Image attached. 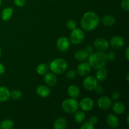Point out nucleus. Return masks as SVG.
<instances>
[{
    "label": "nucleus",
    "instance_id": "nucleus-42",
    "mask_svg": "<svg viewBox=\"0 0 129 129\" xmlns=\"http://www.w3.org/2000/svg\"><path fill=\"white\" fill-rule=\"evenodd\" d=\"M1 56V48H0V57Z\"/></svg>",
    "mask_w": 129,
    "mask_h": 129
},
{
    "label": "nucleus",
    "instance_id": "nucleus-7",
    "mask_svg": "<svg viewBox=\"0 0 129 129\" xmlns=\"http://www.w3.org/2000/svg\"><path fill=\"white\" fill-rule=\"evenodd\" d=\"M71 46V42L66 37H60L56 42V47L61 52L68 51Z\"/></svg>",
    "mask_w": 129,
    "mask_h": 129
},
{
    "label": "nucleus",
    "instance_id": "nucleus-30",
    "mask_svg": "<svg viewBox=\"0 0 129 129\" xmlns=\"http://www.w3.org/2000/svg\"><path fill=\"white\" fill-rule=\"evenodd\" d=\"M121 7L124 11H129V0H122L121 1Z\"/></svg>",
    "mask_w": 129,
    "mask_h": 129
},
{
    "label": "nucleus",
    "instance_id": "nucleus-21",
    "mask_svg": "<svg viewBox=\"0 0 129 129\" xmlns=\"http://www.w3.org/2000/svg\"><path fill=\"white\" fill-rule=\"evenodd\" d=\"M112 106V110L115 113L118 115H122L125 111V106L122 102H117Z\"/></svg>",
    "mask_w": 129,
    "mask_h": 129
},
{
    "label": "nucleus",
    "instance_id": "nucleus-2",
    "mask_svg": "<svg viewBox=\"0 0 129 129\" xmlns=\"http://www.w3.org/2000/svg\"><path fill=\"white\" fill-rule=\"evenodd\" d=\"M88 59V62L90 64L91 68L96 69L103 68L107 65L108 62L106 53L103 52H93L89 54Z\"/></svg>",
    "mask_w": 129,
    "mask_h": 129
},
{
    "label": "nucleus",
    "instance_id": "nucleus-23",
    "mask_svg": "<svg viewBox=\"0 0 129 129\" xmlns=\"http://www.w3.org/2000/svg\"><path fill=\"white\" fill-rule=\"evenodd\" d=\"M68 94L71 98H77L80 94V89L76 85H71L68 88Z\"/></svg>",
    "mask_w": 129,
    "mask_h": 129
},
{
    "label": "nucleus",
    "instance_id": "nucleus-37",
    "mask_svg": "<svg viewBox=\"0 0 129 129\" xmlns=\"http://www.w3.org/2000/svg\"><path fill=\"white\" fill-rule=\"evenodd\" d=\"M85 50L88 52L89 54H91L93 52V47H92L91 45H88L86 46L85 47Z\"/></svg>",
    "mask_w": 129,
    "mask_h": 129
},
{
    "label": "nucleus",
    "instance_id": "nucleus-43",
    "mask_svg": "<svg viewBox=\"0 0 129 129\" xmlns=\"http://www.w3.org/2000/svg\"><path fill=\"white\" fill-rule=\"evenodd\" d=\"M1 3H2V0H0V6H1Z\"/></svg>",
    "mask_w": 129,
    "mask_h": 129
},
{
    "label": "nucleus",
    "instance_id": "nucleus-39",
    "mask_svg": "<svg viewBox=\"0 0 129 129\" xmlns=\"http://www.w3.org/2000/svg\"><path fill=\"white\" fill-rule=\"evenodd\" d=\"M125 58L127 59V60H128L129 59V47H127V49H126L125 52Z\"/></svg>",
    "mask_w": 129,
    "mask_h": 129
},
{
    "label": "nucleus",
    "instance_id": "nucleus-19",
    "mask_svg": "<svg viewBox=\"0 0 129 129\" xmlns=\"http://www.w3.org/2000/svg\"><path fill=\"white\" fill-rule=\"evenodd\" d=\"M68 125V122L64 117H59L57 118L54 122L53 128L55 129H65Z\"/></svg>",
    "mask_w": 129,
    "mask_h": 129
},
{
    "label": "nucleus",
    "instance_id": "nucleus-12",
    "mask_svg": "<svg viewBox=\"0 0 129 129\" xmlns=\"http://www.w3.org/2000/svg\"><path fill=\"white\" fill-rule=\"evenodd\" d=\"M91 66L89 64V62H83L79 64L77 67V74L81 76H87L89 74V73L91 71Z\"/></svg>",
    "mask_w": 129,
    "mask_h": 129
},
{
    "label": "nucleus",
    "instance_id": "nucleus-25",
    "mask_svg": "<svg viewBox=\"0 0 129 129\" xmlns=\"http://www.w3.org/2000/svg\"><path fill=\"white\" fill-rule=\"evenodd\" d=\"M86 115L84 112L83 110H78L74 113V120L77 123H81L85 120Z\"/></svg>",
    "mask_w": 129,
    "mask_h": 129
},
{
    "label": "nucleus",
    "instance_id": "nucleus-32",
    "mask_svg": "<svg viewBox=\"0 0 129 129\" xmlns=\"http://www.w3.org/2000/svg\"><path fill=\"white\" fill-rule=\"evenodd\" d=\"M94 125L92 124L89 121L85 122L81 126V129H94Z\"/></svg>",
    "mask_w": 129,
    "mask_h": 129
},
{
    "label": "nucleus",
    "instance_id": "nucleus-20",
    "mask_svg": "<svg viewBox=\"0 0 129 129\" xmlns=\"http://www.w3.org/2000/svg\"><path fill=\"white\" fill-rule=\"evenodd\" d=\"M13 13V8L12 7H6L2 10L1 17L2 20L6 21L11 18Z\"/></svg>",
    "mask_w": 129,
    "mask_h": 129
},
{
    "label": "nucleus",
    "instance_id": "nucleus-6",
    "mask_svg": "<svg viewBox=\"0 0 129 129\" xmlns=\"http://www.w3.org/2000/svg\"><path fill=\"white\" fill-rule=\"evenodd\" d=\"M93 46L96 51L105 52L109 49L110 44L108 40L104 38H98L94 40Z\"/></svg>",
    "mask_w": 129,
    "mask_h": 129
},
{
    "label": "nucleus",
    "instance_id": "nucleus-29",
    "mask_svg": "<svg viewBox=\"0 0 129 129\" xmlns=\"http://www.w3.org/2000/svg\"><path fill=\"white\" fill-rule=\"evenodd\" d=\"M66 78L68 79H73L76 77L77 72L74 70H69L66 73Z\"/></svg>",
    "mask_w": 129,
    "mask_h": 129
},
{
    "label": "nucleus",
    "instance_id": "nucleus-27",
    "mask_svg": "<svg viewBox=\"0 0 129 129\" xmlns=\"http://www.w3.org/2000/svg\"><path fill=\"white\" fill-rule=\"evenodd\" d=\"M22 97V93L19 89H15L10 92V98L13 100H18Z\"/></svg>",
    "mask_w": 129,
    "mask_h": 129
},
{
    "label": "nucleus",
    "instance_id": "nucleus-34",
    "mask_svg": "<svg viewBox=\"0 0 129 129\" xmlns=\"http://www.w3.org/2000/svg\"><path fill=\"white\" fill-rule=\"evenodd\" d=\"M94 91H95V93L98 94H103V91H104L103 87L100 85H98V84L95 87V88L94 89Z\"/></svg>",
    "mask_w": 129,
    "mask_h": 129
},
{
    "label": "nucleus",
    "instance_id": "nucleus-35",
    "mask_svg": "<svg viewBox=\"0 0 129 129\" xmlns=\"http://www.w3.org/2000/svg\"><path fill=\"white\" fill-rule=\"evenodd\" d=\"M120 97V93L118 91H115L112 94V99L113 100H118Z\"/></svg>",
    "mask_w": 129,
    "mask_h": 129
},
{
    "label": "nucleus",
    "instance_id": "nucleus-4",
    "mask_svg": "<svg viewBox=\"0 0 129 129\" xmlns=\"http://www.w3.org/2000/svg\"><path fill=\"white\" fill-rule=\"evenodd\" d=\"M62 108L66 113L68 114H73L79 110V102L76 98H68L62 103Z\"/></svg>",
    "mask_w": 129,
    "mask_h": 129
},
{
    "label": "nucleus",
    "instance_id": "nucleus-10",
    "mask_svg": "<svg viewBox=\"0 0 129 129\" xmlns=\"http://www.w3.org/2000/svg\"><path fill=\"white\" fill-rule=\"evenodd\" d=\"M125 40L123 37L120 36H113L110 40V45L113 49L118 50L122 49L125 45Z\"/></svg>",
    "mask_w": 129,
    "mask_h": 129
},
{
    "label": "nucleus",
    "instance_id": "nucleus-33",
    "mask_svg": "<svg viewBox=\"0 0 129 129\" xmlns=\"http://www.w3.org/2000/svg\"><path fill=\"white\" fill-rule=\"evenodd\" d=\"M14 3L18 7H23L26 3V0H14Z\"/></svg>",
    "mask_w": 129,
    "mask_h": 129
},
{
    "label": "nucleus",
    "instance_id": "nucleus-16",
    "mask_svg": "<svg viewBox=\"0 0 129 129\" xmlns=\"http://www.w3.org/2000/svg\"><path fill=\"white\" fill-rule=\"evenodd\" d=\"M102 24L106 26H112L115 25L116 22L115 17L113 15H106L102 18L101 20Z\"/></svg>",
    "mask_w": 129,
    "mask_h": 129
},
{
    "label": "nucleus",
    "instance_id": "nucleus-17",
    "mask_svg": "<svg viewBox=\"0 0 129 129\" xmlns=\"http://www.w3.org/2000/svg\"><path fill=\"white\" fill-rule=\"evenodd\" d=\"M89 55V54L85 49H80L76 52L74 54V57L78 61L83 62L88 59Z\"/></svg>",
    "mask_w": 129,
    "mask_h": 129
},
{
    "label": "nucleus",
    "instance_id": "nucleus-5",
    "mask_svg": "<svg viewBox=\"0 0 129 129\" xmlns=\"http://www.w3.org/2000/svg\"><path fill=\"white\" fill-rule=\"evenodd\" d=\"M85 35L84 31L80 28H76L74 30H71V33L69 36V40L71 43L74 45L81 44L84 40Z\"/></svg>",
    "mask_w": 129,
    "mask_h": 129
},
{
    "label": "nucleus",
    "instance_id": "nucleus-8",
    "mask_svg": "<svg viewBox=\"0 0 129 129\" xmlns=\"http://www.w3.org/2000/svg\"><path fill=\"white\" fill-rule=\"evenodd\" d=\"M98 81L93 76H88L86 77L83 81V85L84 89L87 91H93L98 85Z\"/></svg>",
    "mask_w": 129,
    "mask_h": 129
},
{
    "label": "nucleus",
    "instance_id": "nucleus-1",
    "mask_svg": "<svg viewBox=\"0 0 129 129\" xmlns=\"http://www.w3.org/2000/svg\"><path fill=\"white\" fill-rule=\"evenodd\" d=\"M100 21L99 16L93 11H87L81 19L82 28L87 31H92L98 26Z\"/></svg>",
    "mask_w": 129,
    "mask_h": 129
},
{
    "label": "nucleus",
    "instance_id": "nucleus-41",
    "mask_svg": "<svg viewBox=\"0 0 129 129\" xmlns=\"http://www.w3.org/2000/svg\"><path fill=\"white\" fill-rule=\"evenodd\" d=\"M126 120H127V125H129V115H127V118H126Z\"/></svg>",
    "mask_w": 129,
    "mask_h": 129
},
{
    "label": "nucleus",
    "instance_id": "nucleus-26",
    "mask_svg": "<svg viewBox=\"0 0 129 129\" xmlns=\"http://www.w3.org/2000/svg\"><path fill=\"white\" fill-rule=\"evenodd\" d=\"M14 127V122L10 119L4 120L0 123V128L11 129Z\"/></svg>",
    "mask_w": 129,
    "mask_h": 129
},
{
    "label": "nucleus",
    "instance_id": "nucleus-3",
    "mask_svg": "<svg viewBox=\"0 0 129 129\" xmlns=\"http://www.w3.org/2000/svg\"><path fill=\"white\" fill-rule=\"evenodd\" d=\"M49 69L54 74H61L66 71L68 68V63L62 58H57L54 59L49 64Z\"/></svg>",
    "mask_w": 129,
    "mask_h": 129
},
{
    "label": "nucleus",
    "instance_id": "nucleus-9",
    "mask_svg": "<svg viewBox=\"0 0 129 129\" xmlns=\"http://www.w3.org/2000/svg\"><path fill=\"white\" fill-rule=\"evenodd\" d=\"M79 108L84 112H89L94 107V101L89 97H85L79 102Z\"/></svg>",
    "mask_w": 129,
    "mask_h": 129
},
{
    "label": "nucleus",
    "instance_id": "nucleus-11",
    "mask_svg": "<svg viewBox=\"0 0 129 129\" xmlns=\"http://www.w3.org/2000/svg\"><path fill=\"white\" fill-rule=\"evenodd\" d=\"M98 107L102 110H108L112 105V101L107 96H103L98 99L97 102Z\"/></svg>",
    "mask_w": 129,
    "mask_h": 129
},
{
    "label": "nucleus",
    "instance_id": "nucleus-40",
    "mask_svg": "<svg viewBox=\"0 0 129 129\" xmlns=\"http://www.w3.org/2000/svg\"><path fill=\"white\" fill-rule=\"evenodd\" d=\"M125 79H126V81H127V82L129 81V74H128V73H127V75H126Z\"/></svg>",
    "mask_w": 129,
    "mask_h": 129
},
{
    "label": "nucleus",
    "instance_id": "nucleus-18",
    "mask_svg": "<svg viewBox=\"0 0 129 129\" xmlns=\"http://www.w3.org/2000/svg\"><path fill=\"white\" fill-rule=\"evenodd\" d=\"M107 76H108V71L107 69L103 68H99L97 69V71L96 73L95 78L97 79V81L99 82H103L107 79Z\"/></svg>",
    "mask_w": 129,
    "mask_h": 129
},
{
    "label": "nucleus",
    "instance_id": "nucleus-24",
    "mask_svg": "<svg viewBox=\"0 0 129 129\" xmlns=\"http://www.w3.org/2000/svg\"><path fill=\"white\" fill-rule=\"evenodd\" d=\"M49 71V66L47 64L42 63L39 64L36 68V72L39 75L44 76Z\"/></svg>",
    "mask_w": 129,
    "mask_h": 129
},
{
    "label": "nucleus",
    "instance_id": "nucleus-15",
    "mask_svg": "<svg viewBox=\"0 0 129 129\" xmlns=\"http://www.w3.org/2000/svg\"><path fill=\"white\" fill-rule=\"evenodd\" d=\"M36 93L42 98H46L50 94V89L48 86L40 85L37 88Z\"/></svg>",
    "mask_w": 129,
    "mask_h": 129
},
{
    "label": "nucleus",
    "instance_id": "nucleus-36",
    "mask_svg": "<svg viewBox=\"0 0 129 129\" xmlns=\"http://www.w3.org/2000/svg\"><path fill=\"white\" fill-rule=\"evenodd\" d=\"M89 122H90L92 124H93L94 125L96 124V123H98V118L96 116H91V117H90V118H89Z\"/></svg>",
    "mask_w": 129,
    "mask_h": 129
},
{
    "label": "nucleus",
    "instance_id": "nucleus-14",
    "mask_svg": "<svg viewBox=\"0 0 129 129\" xmlns=\"http://www.w3.org/2000/svg\"><path fill=\"white\" fill-rule=\"evenodd\" d=\"M44 80L45 84L48 86H54L57 84V79L54 73H47L45 75H44Z\"/></svg>",
    "mask_w": 129,
    "mask_h": 129
},
{
    "label": "nucleus",
    "instance_id": "nucleus-28",
    "mask_svg": "<svg viewBox=\"0 0 129 129\" xmlns=\"http://www.w3.org/2000/svg\"><path fill=\"white\" fill-rule=\"evenodd\" d=\"M66 26L69 30H74V28H76L77 26L76 22L74 20H70L67 22L66 23Z\"/></svg>",
    "mask_w": 129,
    "mask_h": 129
},
{
    "label": "nucleus",
    "instance_id": "nucleus-13",
    "mask_svg": "<svg viewBox=\"0 0 129 129\" xmlns=\"http://www.w3.org/2000/svg\"><path fill=\"white\" fill-rule=\"evenodd\" d=\"M106 123L107 125L112 128H116L119 126V120L115 115L110 113L106 118Z\"/></svg>",
    "mask_w": 129,
    "mask_h": 129
},
{
    "label": "nucleus",
    "instance_id": "nucleus-31",
    "mask_svg": "<svg viewBox=\"0 0 129 129\" xmlns=\"http://www.w3.org/2000/svg\"><path fill=\"white\" fill-rule=\"evenodd\" d=\"M107 58L108 61H112L115 59V53L113 50H109L107 53H106Z\"/></svg>",
    "mask_w": 129,
    "mask_h": 129
},
{
    "label": "nucleus",
    "instance_id": "nucleus-38",
    "mask_svg": "<svg viewBox=\"0 0 129 129\" xmlns=\"http://www.w3.org/2000/svg\"><path fill=\"white\" fill-rule=\"evenodd\" d=\"M5 71H6V69H5V66L0 62V76H1V75H3V74H5Z\"/></svg>",
    "mask_w": 129,
    "mask_h": 129
},
{
    "label": "nucleus",
    "instance_id": "nucleus-22",
    "mask_svg": "<svg viewBox=\"0 0 129 129\" xmlns=\"http://www.w3.org/2000/svg\"><path fill=\"white\" fill-rule=\"evenodd\" d=\"M10 98V90L6 87L0 86V103L7 102Z\"/></svg>",
    "mask_w": 129,
    "mask_h": 129
}]
</instances>
